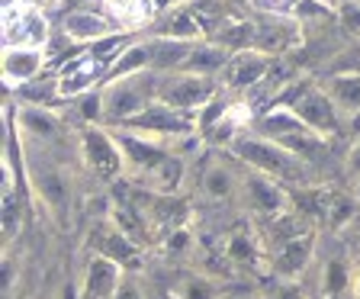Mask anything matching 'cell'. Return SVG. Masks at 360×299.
Returning <instances> with one entry per match:
<instances>
[{"instance_id":"83f0119b","label":"cell","mask_w":360,"mask_h":299,"mask_svg":"<svg viewBox=\"0 0 360 299\" xmlns=\"http://www.w3.org/2000/svg\"><path fill=\"white\" fill-rule=\"evenodd\" d=\"M354 299H360V261L354 267Z\"/></svg>"},{"instance_id":"7a4b0ae2","label":"cell","mask_w":360,"mask_h":299,"mask_svg":"<svg viewBox=\"0 0 360 299\" xmlns=\"http://www.w3.org/2000/svg\"><path fill=\"white\" fill-rule=\"evenodd\" d=\"M0 32H4V49H42V52L52 36L45 10L20 4V0H4Z\"/></svg>"},{"instance_id":"5bb4252c","label":"cell","mask_w":360,"mask_h":299,"mask_svg":"<svg viewBox=\"0 0 360 299\" xmlns=\"http://www.w3.org/2000/svg\"><path fill=\"white\" fill-rule=\"evenodd\" d=\"M354 267L347 257H331L322 267V296L325 299H345L354 296Z\"/></svg>"},{"instance_id":"2e32d148","label":"cell","mask_w":360,"mask_h":299,"mask_svg":"<svg viewBox=\"0 0 360 299\" xmlns=\"http://www.w3.org/2000/svg\"><path fill=\"white\" fill-rule=\"evenodd\" d=\"M32 187L49 206H61L68 200V187L55 165H32Z\"/></svg>"},{"instance_id":"8992f818","label":"cell","mask_w":360,"mask_h":299,"mask_svg":"<svg viewBox=\"0 0 360 299\" xmlns=\"http://www.w3.org/2000/svg\"><path fill=\"white\" fill-rule=\"evenodd\" d=\"M270 55L261 49H245V52H232L229 65L222 71V81L229 90H255V84H264L270 77Z\"/></svg>"},{"instance_id":"30bf717a","label":"cell","mask_w":360,"mask_h":299,"mask_svg":"<svg viewBox=\"0 0 360 299\" xmlns=\"http://www.w3.org/2000/svg\"><path fill=\"white\" fill-rule=\"evenodd\" d=\"M120 264L110 261V257L97 255L87 264V277H84V293L81 299H112L120 290L122 277H120Z\"/></svg>"},{"instance_id":"f1b7e54d","label":"cell","mask_w":360,"mask_h":299,"mask_svg":"<svg viewBox=\"0 0 360 299\" xmlns=\"http://www.w3.org/2000/svg\"><path fill=\"white\" fill-rule=\"evenodd\" d=\"M20 4H30V7H39V10H45L49 4H55V0H20Z\"/></svg>"},{"instance_id":"4fadbf2b","label":"cell","mask_w":360,"mask_h":299,"mask_svg":"<svg viewBox=\"0 0 360 299\" xmlns=\"http://www.w3.org/2000/svg\"><path fill=\"white\" fill-rule=\"evenodd\" d=\"M103 10L120 23V30H142L155 20V0H103Z\"/></svg>"},{"instance_id":"9c48e42d","label":"cell","mask_w":360,"mask_h":299,"mask_svg":"<svg viewBox=\"0 0 360 299\" xmlns=\"http://www.w3.org/2000/svg\"><path fill=\"white\" fill-rule=\"evenodd\" d=\"M45 61L42 49H4L0 55V75L7 87H22L39 77V68Z\"/></svg>"},{"instance_id":"d4e9b609","label":"cell","mask_w":360,"mask_h":299,"mask_svg":"<svg viewBox=\"0 0 360 299\" xmlns=\"http://www.w3.org/2000/svg\"><path fill=\"white\" fill-rule=\"evenodd\" d=\"M277 299H306V296H302V290H300V284H296V280H283V284H280Z\"/></svg>"},{"instance_id":"f546056e","label":"cell","mask_w":360,"mask_h":299,"mask_svg":"<svg viewBox=\"0 0 360 299\" xmlns=\"http://www.w3.org/2000/svg\"><path fill=\"white\" fill-rule=\"evenodd\" d=\"M354 248L360 251V222H354Z\"/></svg>"},{"instance_id":"d6986e66","label":"cell","mask_w":360,"mask_h":299,"mask_svg":"<svg viewBox=\"0 0 360 299\" xmlns=\"http://www.w3.org/2000/svg\"><path fill=\"white\" fill-rule=\"evenodd\" d=\"M202 190H206V196H212V200H225V196H232L235 180L225 167H210V171L202 174Z\"/></svg>"},{"instance_id":"7c38bea8","label":"cell","mask_w":360,"mask_h":299,"mask_svg":"<svg viewBox=\"0 0 360 299\" xmlns=\"http://www.w3.org/2000/svg\"><path fill=\"white\" fill-rule=\"evenodd\" d=\"M65 32H68V39H75V42L97 45V42H103L106 36H112V26L106 23V16H100V13L75 10V13L65 16Z\"/></svg>"},{"instance_id":"3957f363","label":"cell","mask_w":360,"mask_h":299,"mask_svg":"<svg viewBox=\"0 0 360 299\" xmlns=\"http://www.w3.org/2000/svg\"><path fill=\"white\" fill-rule=\"evenodd\" d=\"M212 97H216V84H212V77H202V75L174 71V75H167L165 81L158 84V103H165L180 113L202 110Z\"/></svg>"},{"instance_id":"277c9868","label":"cell","mask_w":360,"mask_h":299,"mask_svg":"<svg viewBox=\"0 0 360 299\" xmlns=\"http://www.w3.org/2000/svg\"><path fill=\"white\" fill-rule=\"evenodd\" d=\"M286 106H290V110L302 120V126L312 129L319 139H328V135H335L338 116H341V113H338L335 100L328 97V90L302 87V94L290 97V100H286Z\"/></svg>"},{"instance_id":"ac0fdd59","label":"cell","mask_w":360,"mask_h":299,"mask_svg":"<svg viewBox=\"0 0 360 299\" xmlns=\"http://www.w3.org/2000/svg\"><path fill=\"white\" fill-rule=\"evenodd\" d=\"M225 255L232 264H255L257 261V241L248 232H235L225 241Z\"/></svg>"},{"instance_id":"484cf974","label":"cell","mask_w":360,"mask_h":299,"mask_svg":"<svg viewBox=\"0 0 360 299\" xmlns=\"http://www.w3.org/2000/svg\"><path fill=\"white\" fill-rule=\"evenodd\" d=\"M112 299H142V293H139V286H135V284L122 280L120 290H116V296H112Z\"/></svg>"},{"instance_id":"7402d4cb","label":"cell","mask_w":360,"mask_h":299,"mask_svg":"<svg viewBox=\"0 0 360 299\" xmlns=\"http://www.w3.org/2000/svg\"><path fill=\"white\" fill-rule=\"evenodd\" d=\"M167 248H171V251H187L190 248V229L187 225H177V229H174L171 232V238H167Z\"/></svg>"},{"instance_id":"cb8c5ba5","label":"cell","mask_w":360,"mask_h":299,"mask_svg":"<svg viewBox=\"0 0 360 299\" xmlns=\"http://www.w3.org/2000/svg\"><path fill=\"white\" fill-rule=\"evenodd\" d=\"M345 167L354 174V177H360V139L351 145V151H347V158H345Z\"/></svg>"},{"instance_id":"ffe728a7","label":"cell","mask_w":360,"mask_h":299,"mask_svg":"<svg viewBox=\"0 0 360 299\" xmlns=\"http://www.w3.org/2000/svg\"><path fill=\"white\" fill-rule=\"evenodd\" d=\"M251 7L264 16H292L300 0H251Z\"/></svg>"},{"instance_id":"8fae6325","label":"cell","mask_w":360,"mask_h":299,"mask_svg":"<svg viewBox=\"0 0 360 299\" xmlns=\"http://www.w3.org/2000/svg\"><path fill=\"white\" fill-rule=\"evenodd\" d=\"M312 245H315V232H306L300 238L286 241V245L277 248L274 255V270H277L280 280H296L306 270L309 257H312Z\"/></svg>"},{"instance_id":"603a6c76","label":"cell","mask_w":360,"mask_h":299,"mask_svg":"<svg viewBox=\"0 0 360 299\" xmlns=\"http://www.w3.org/2000/svg\"><path fill=\"white\" fill-rule=\"evenodd\" d=\"M341 20L351 32H360V4H351V7L341 10Z\"/></svg>"},{"instance_id":"9a60e30c","label":"cell","mask_w":360,"mask_h":299,"mask_svg":"<svg viewBox=\"0 0 360 299\" xmlns=\"http://www.w3.org/2000/svg\"><path fill=\"white\" fill-rule=\"evenodd\" d=\"M325 90H328V97L335 100L338 113H347V116L360 113V75L357 71H341V75H335Z\"/></svg>"},{"instance_id":"44dd1931","label":"cell","mask_w":360,"mask_h":299,"mask_svg":"<svg viewBox=\"0 0 360 299\" xmlns=\"http://www.w3.org/2000/svg\"><path fill=\"white\" fill-rule=\"evenodd\" d=\"M180 296L184 299H216V293H212V286L206 284V280H190Z\"/></svg>"},{"instance_id":"6da1fadb","label":"cell","mask_w":360,"mask_h":299,"mask_svg":"<svg viewBox=\"0 0 360 299\" xmlns=\"http://www.w3.org/2000/svg\"><path fill=\"white\" fill-rule=\"evenodd\" d=\"M229 148H232L235 161H241L248 171L274 177V180H280V184H292V180H300L302 171H306V158L292 155L283 145L270 142V139H261V135H238Z\"/></svg>"},{"instance_id":"4316f807","label":"cell","mask_w":360,"mask_h":299,"mask_svg":"<svg viewBox=\"0 0 360 299\" xmlns=\"http://www.w3.org/2000/svg\"><path fill=\"white\" fill-rule=\"evenodd\" d=\"M351 135H354V142L360 139V113H354L351 116Z\"/></svg>"},{"instance_id":"e0dca14e","label":"cell","mask_w":360,"mask_h":299,"mask_svg":"<svg viewBox=\"0 0 360 299\" xmlns=\"http://www.w3.org/2000/svg\"><path fill=\"white\" fill-rule=\"evenodd\" d=\"M20 129L26 135H32V139H52L55 132H58V116H55L49 106H22L20 110Z\"/></svg>"},{"instance_id":"5b68a950","label":"cell","mask_w":360,"mask_h":299,"mask_svg":"<svg viewBox=\"0 0 360 299\" xmlns=\"http://www.w3.org/2000/svg\"><path fill=\"white\" fill-rule=\"evenodd\" d=\"M81 151H84V165L90 171H97L103 180H116L120 171H126L120 142L100 126H87L81 132Z\"/></svg>"},{"instance_id":"52a82bcc","label":"cell","mask_w":360,"mask_h":299,"mask_svg":"<svg viewBox=\"0 0 360 299\" xmlns=\"http://www.w3.org/2000/svg\"><path fill=\"white\" fill-rule=\"evenodd\" d=\"M148 100L142 97V90L132 77H120V84H112L110 90H103V120L106 122H132L139 113L148 110Z\"/></svg>"},{"instance_id":"ba28073f","label":"cell","mask_w":360,"mask_h":299,"mask_svg":"<svg viewBox=\"0 0 360 299\" xmlns=\"http://www.w3.org/2000/svg\"><path fill=\"white\" fill-rule=\"evenodd\" d=\"M241 190H245L251 210L261 212V216L277 219V216H283L286 212V187L280 184V180L264 177V174L251 171L245 177V184H241Z\"/></svg>"},{"instance_id":"4dcf8cb0","label":"cell","mask_w":360,"mask_h":299,"mask_svg":"<svg viewBox=\"0 0 360 299\" xmlns=\"http://www.w3.org/2000/svg\"><path fill=\"white\" fill-rule=\"evenodd\" d=\"M354 196H357V203H360V177H357V184H354Z\"/></svg>"}]
</instances>
